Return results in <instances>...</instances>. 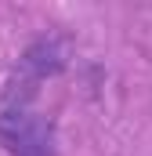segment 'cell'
Returning <instances> with one entry per match:
<instances>
[{
    "mask_svg": "<svg viewBox=\"0 0 152 156\" xmlns=\"http://www.w3.org/2000/svg\"><path fill=\"white\" fill-rule=\"evenodd\" d=\"M65 66V55H62V47H58V40H36L26 55H22V76L29 80V83H40V80L54 76L58 69Z\"/></svg>",
    "mask_w": 152,
    "mask_h": 156,
    "instance_id": "cell-2",
    "label": "cell"
},
{
    "mask_svg": "<svg viewBox=\"0 0 152 156\" xmlns=\"http://www.w3.org/2000/svg\"><path fill=\"white\" fill-rule=\"evenodd\" d=\"M0 145L7 156H58L54 145V123L29 98H15L0 109Z\"/></svg>",
    "mask_w": 152,
    "mask_h": 156,
    "instance_id": "cell-1",
    "label": "cell"
}]
</instances>
